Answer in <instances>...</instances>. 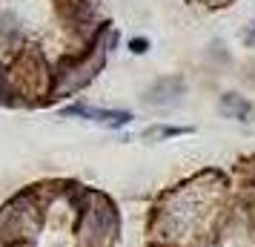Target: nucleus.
Masks as SVG:
<instances>
[{"label":"nucleus","instance_id":"1","mask_svg":"<svg viewBox=\"0 0 255 247\" xmlns=\"http://www.w3.org/2000/svg\"><path fill=\"white\" fill-rule=\"evenodd\" d=\"M63 115H83V118H92V121H101L106 127H124L132 121L129 112H118V109H98V106H69V109H63Z\"/></svg>","mask_w":255,"mask_h":247},{"label":"nucleus","instance_id":"2","mask_svg":"<svg viewBox=\"0 0 255 247\" xmlns=\"http://www.w3.org/2000/svg\"><path fill=\"white\" fill-rule=\"evenodd\" d=\"M227 106H232V109L238 112V121H247V115H250V104H247V101H241L238 95H227V98H224V109H227Z\"/></svg>","mask_w":255,"mask_h":247},{"label":"nucleus","instance_id":"3","mask_svg":"<svg viewBox=\"0 0 255 247\" xmlns=\"http://www.w3.org/2000/svg\"><path fill=\"white\" fill-rule=\"evenodd\" d=\"M129 49L138 52V55H143V52L149 49V40H146V37H132V40H129Z\"/></svg>","mask_w":255,"mask_h":247},{"label":"nucleus","instance_id":"4","mask_svg":"<svg viewBox=\"0 0 255 247\" xmlns=\"http://www.w3.org/2000/svg\"><path fill=\"white\" fill-rule=\"evenodd\" d=\"M247 40H250V43H255V23L250 26V32H247Z\"/></svg>","mask_w":255,"mask_h":247}]
</instances>
